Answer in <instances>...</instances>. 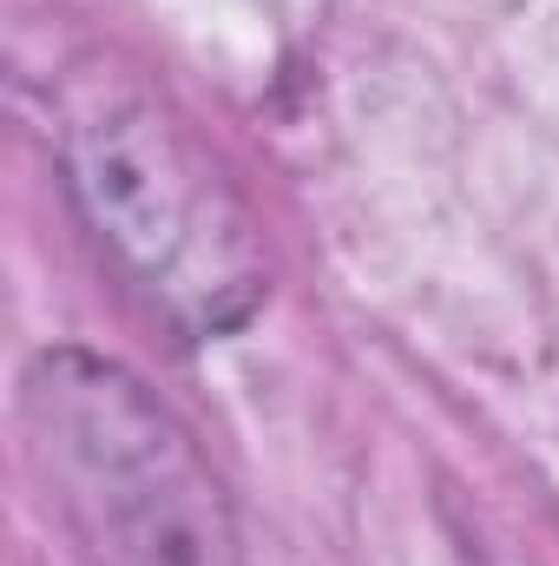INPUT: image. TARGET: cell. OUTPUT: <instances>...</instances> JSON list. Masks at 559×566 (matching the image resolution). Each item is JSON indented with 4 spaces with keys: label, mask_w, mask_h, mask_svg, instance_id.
Returning a JSON list of instances; mask_svg holds the SVG:
<instances>
[{
    "label": "cell",
    "mask_w": 559,
    "mask_h": 566,
    "mask_svg": "<svg viewBox=\"0 0 559 566\" xmlns=\"http://www.w3.org/2000/svg\"><path fill=\"white\" fill-rule=\"evenodd\" d=\"M33 416L73 501L126 566H238L218 488L139 382L86 356H53L33 369Z\"/></svg>",
    "instance_id": "6da1fadb"
},
{
    "label": "cell",
    "mask_w": 559,
    "mask_h": 566,
    "mask_svg": "<svg viewBox=\"0 0 559 566\" xmlns=\"http://www.w3.org/2000/svg\"><path fill=\"white\" fill-rule=\"evenodd\" d=\"M73 171H80V191L93 198L99 224L171 296H191L211 323L224 316L218 310L224 290L251 296L238 238H204V211L218 205V191H204L198 171L178 158V145L151 133V113L86 119L73 133Z\"/></svg>",
    "instance_id": "7a4b0ae2"
}]
</instances>
